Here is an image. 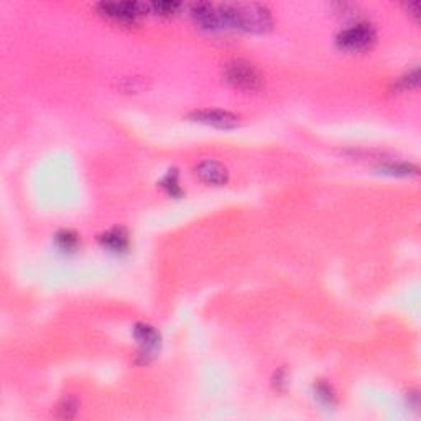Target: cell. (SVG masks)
Wrapping results in <instances>:
<instances>
[{"label":"cell","mask_w":421,"mask_h":421,"mask_svg":"<svg viewBox=\"0 0 421 421\" xmlns=\"http://www.w3.org/2000/svg\"><path fill=\"white\" fill-rule=\"evenodd\" d=\"M219 8L226 28L262 33L272 27V13L262 4H219Z\"/></svg>","instance_id":"6da1fadb"},{"label":"cell","mask_w":421,"mask_h":421,"mask_svg":"<svg viewBox=\"0 0 421 421\" xmlns=\"http://www.w3.org/2000/svg\"><path fill=\"white\" fill-rule=\"evenodd\" d=\"M224 81L230 84L234 89L244 92H254L258 91L262 88V76H260L258 69L254 64H250L249 61L244 60H234L230 63L224 66Z\"/></svg>","instance_id":"7a4b0ae2"},{"label":"cell","mask_w":421,"mask_h":421,"mask_svg":"<svg viewBox=\"0 0 421 421\" xmlns=\"http://www.w3.org/2000/svg\"><path fill=\"white\" fill-rule=\"evenodd\" d=\"M375 28L367 22H357L354 25L344 28L336 36V43L340 50L351 51V53H361V51L371 50L375 43Z\"/></svg>","instance_id":"3957f363"},{"label":"cell","mask_w":421,"mask_h":421,"mask_svg":"<svg viewBox=\"0 0 421 421\" xmlns=\"http://www.w3.org/2000/svg\"><path fill=\"white\" fill-rule=\"evenodd\" d=\"M96 8L101 15L117 23H135L137 18L149 12L146 4L142 2H101Z\"/></svg>","instance_id":"277c9868"},{"label":"cell","mask_w":421,"mask_h":421,"mask_svg":"<svg viewBox=\"0 0 421 421\" xmlns=\"http://www.w3.org/2000/svg\"><path fill=\"white\" fill-rule=\"evenodd\" d=\"M189 15L202 30L216 32L226 28L224 18H222L221 8L216 4L209 2H195L189 6Z\"/></svg>","instance_id":"5b68a950"},{"label":"cell","mask_w":421,"mask_h":421,"mask_svg":"<svg viewBox=\"0 0 421 421\" xmlns=\"http://www.w3.org/2000/svg\"><path fill=\"white\" fill-rule=\"evenodd\" d=\"M189 117L193 120L201 122V124L217 127V129H234L239 124L237 116L227 111H221V109H202V111L193 112Z\"/></svg>","instance_id":"8992f818"},{"label":"cell","mask_w":421,"mask_h":421,"mask_svg":"<svg viewBox=\"0 0 421 421\" xmlns=\"http://www.w3.org/2000/svg\"><path fill=\"white\" fill-rule=\"evenodd\" d=\"M134 338L137 343L140 344L142 352L140 356L144 357V362H146V359L153 356L157 352V349L160 347V343H162V336L153 326L150 324H144L139 323L134 328Z\"/></svg>","instance_id":"52a82bcc"},{"label":"cell","mask_w":421,"mask_h":421,"mask_svg":"<svg viewBox=\"0 0 421 421\" xmlns=\"http://www.w3.org/2000/svg\"><path fill=\"white\" fill-rule=\"evenodd\" d=\"M196 174L200 177L201 181H205L207 184H219L227 183V178H229V173H227V168L224 165L216 162V160H205L196 167Z\"/></svg>","instance_id":"ba28073f"},{"label":"cell","mask_w":421,"mask_h":421,"mask_svg":"<svg viewBox=\"0 0 421 421\" xmlns=\"http://www.w3.org/2000/svg\"><path fill=\"white\" fill-rule=\"evenodd\" d=\"M99 242L111 250V252H125L130 244L129 233H127L124 227H113V229H109L107 233L99 235Z\"/></svg>","instance_id":"9c48e42d"},{"label":"cell","mask_w":421,"mask_h":421,"mask_svg":"<svg viewBox=\"0 0 421 421\" xmlns=\"http://www.w3.org/2000/svg\"><path fill=\"white\" fill-rule=\"evenodd\" d=\"M56 245L64 252H73L79 245V235L69 229H63L56 234Z\"/></svg>","instance_id":"30bf717a"},{"label":"cell","mask_w":421,"mask_h":421,"mask_svg":"<svg viewBox=\"0 0 421 421\" xmlns=\"http://www.w3.org/2000/svg\"><path fill=\"white\" fill-rule=\"evenodd\" d=\"M146 8H149V12L157 13V15L170 17V15H174V13H178L179 8H181V4L170 2V0H160V2L146 4Z\"/></svg>","instance_id":"8fae6325"},{"label":"cell","mask_w":421,"mask_h":421,"mask_svg":"<svg viewBox=\"0 0 421 421\" xmlns=\"http://www.w3.org/2000/svg\"><path fill=\"white\" fill-rule=\"evenodd\" d=\"M315 392H316V396H318V400L323 401L324 405L333 406L336 403V395L331 385L324 384V382H319V384L315 387Z\"/></svg>","instance_id":"7c38bea8"},{"label":"cell","mask_w":421,"mask_h":421,"mask_svg":"<svg viewBox=\"0 0 421 421\" xmlns=\"http://www.w3.org/2000/svg\"><path fill=\"white\" fill-rule=\"evenodd\" d=\"M162 186L167 189L168 195H172V196H181V193H183L181 188H179V184H178V177H177V172H174V170L167 174V178L162 181Z\"/></svg>","instance_id":"4fadbf2b"},{"label":"cell","mask_w":421,"mask_h":421,"mask_svg":"<svg viewBox=\"0 0 421 421\" xmlns=\"http://www.w3.org/2000/svg\"><path fill=\"white\" fill-rule=\"evenodd\" d=\"M384 172L385 173H390V174H403V177H410V174H416V167H411V165H406V163H392V165H387V167H384Z\"/></svg>","instance_id":"5bb4252c"},{"label":"cell","mask_w":421,"mask_h":421,"mask_svg":"<svg viewBox=\"0 0 421 421\" xmlns=\"http://www.w3.org/2000/svg\"><path fill=\"white\" fill-rule=\"evenodd\" d=\"M76 411H78V403H76V400L73 399H64L58 406V416L66 420L73 418Z\"/></svg>","instance_id":"9a60e30c"},{"label":"cell","mask_w":421,"mask_h":421,"mask_svg":"<svg viewBox=\"0 0 421 421\" xmlns=\"http://www.w3.org/2000/svg\"><path fill=\"white\" fill-rule=\"evenodd\" d=\"M418 83H420V71H418V68H415L411 73L405 74L403 78L400 79L399 86L406 91V89H413L418 86Z\"/></svg>","instance_id":"2e32d148"}]
</instances>
